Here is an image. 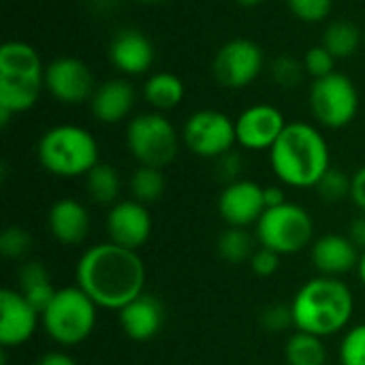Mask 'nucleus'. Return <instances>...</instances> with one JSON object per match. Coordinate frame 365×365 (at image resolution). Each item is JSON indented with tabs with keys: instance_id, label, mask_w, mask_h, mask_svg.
Wrapping results in <instances>:
<instances>
[{
	"instance_id": "nucleus-1",
	"label": "nucleus",
	"mask_w": 365,
	"mask_h": 365,
	"mask_svg": "<svg viewBox=\"0 0 365 365\" xmlns=\"http://www.w3.org/2000/svg\"><path fill=\"white\" fill-rule=\"evenodd\" d=\"M77 287L105 310H122L145 289V265L137 250L113 242L90 246L75 267Z\"/></svg>"
},
{
	"instance_id": "nucleus-2",
	"label": "nucleus",
	"mask_w": 365,
	"mask_h": 365,
	"mask_svg": "<svg viewBox=\"0 0 365 365\" xmlns=\"http://www.w3.org/2000/svg\"><path fill=\"white\" fill-rule=\"evenodd\" d=\"M276 178L291 188H314L331 169V152L325 135L310 122H289L269 150Z\"/></svg>"
},
{
	"instance_id": "nucleus-3",
	"label": "nucleus",
	"mask_w": 365,
	"mask_h": 365,
	"mask_svg": "<svg viewBox=\"0 0 365 365\" xmlns=\"http://www.w3.org/2000/svg\"><path fill=\"white\" fill-rule=\"evenodd\" d=\"M291 310L297 331L327 338L346 329L353 319L355 299L340 278L317 276L295 293Z\"/></svg>"
},
{
	"instance_id": "nucleus-4",
	"label": "nucleus",
	"mask_w": 365,
	"mask_h": 365,
	"mask_svg": "<svg viewBox=\"0 0 365 365\" xmlns=\"http://www.w3.org/2000/svg\"><path fill=\"white\" fill-rule=\"evenodd\" d=\"M45 90V62L34 45L11 38L0 47V124L30 111Z\"/></svg>"
},
{
	"instance_id": "nucleus-5",
	"label": "nucleus",
	"mask_w": 365,
	"mask_h": 365,
	"mask_svg": "<svg viewBox=\"0 0 365 365\" xmlns=\"http://www.w3.org/2000/svg\"><path fill=\"white\" fill-rule=\"evenodd\" d=\"M38 165L56 178H86L101 163L96 137L79 124H56L36 143Z\"/></svg>"
},
{
	"instance_id": "nucleus-6",
	"label": "nucleus",
	"mask_w": 365,
	"mask_h": 365,
	"mask_svg": "<svg viewBox=\"0 0 365 365\" xmlns=\"http://www.w3.org/2000/svg\"><path fill=\"white\" fill-rule=\"evenodd\" d=\"M96 304L79 289H58L47 308L41 312V325L49 340L60 346H77L86 342L96 325Z\"/></svg>"
},
{
	"instance_id": "nucleus-7",
	"label": "nucleus",
	"mask_w": 365,
	"mask_h": 365,
	"mask_svg": "<svg viewBox=\"0 0 365 365\" xmlns=\"http://www.w3.org/2000/svg\"><path fill=\"white\" fill-rule=\"evenodd\" d=\"M182 145V135L160 111H143L126 124V148L139 165L165 169L171 165Z\"/></svg>"
},
{
	"instance_id": "nucleus-8",
	"label": "nucleus",
	"mask_w": 365,
	"mask_h": 365,
	"mask_svg": "<svg viewBox=\"0 0 365 365\" xmlns=\"http://www.w3.org/2000/svg\"><path fill=\"white\" fill-rule=\"evenodd\" d=\"M308 107L319 126L329 130L346 128L355 122L361 96L357 83L346 73H331L321 79H312L308 90Z\"/></svg>"
},
{
	"instance_id": "nucleus-9",
	"label": "nucleus",
	"mask_w": 365,
	"mask_h": 365,
	"mask_svg": "<svg viewBox=\"0 0 365 365\" xmlns=\"http://www.w3.org/2000/svg\"><path fill=\"white\" fill-rule=\"evenodd\" d=\"M255 227L259 246L269 248L280 257L306 250L314 235V222L308 210L291 201L267 207Z\"/></svg>"
},
{
	"instance_id": "nucleus-10",
	"label": "nucleus",
	"mask_w": 365,
	"mask_h": 365,
	"mask_svg": "<svg viewBox=\"0 0 365 365\" xmlns=\"http://www.w3.org/2000/svg\"><path fill=\"white\" fill-rule=\"evenodd\" d=\"M267 60L263 47L246 36L229 38L218 47L212 60V75L225 90H246L265 71Z\"/></svg>"
},
{
	"instance_id": "nucleus-11",
	"label": "nucleus",
	"mask_w": 365,
	"mask_h": 365,
	"mask_svg": "<svg viewBox=\"0 0 365 365\" xmlns=\"http://www.w3.org/2000/svg\"><path fill=\"white\" fill-rule=\"evenodd\" d=\"M182 143L199 158L216 160L235 150V120L220 109H197L182 124Z\"/></svg>"
},
{
	"instance_id": "nucleus-12",
	"label": "nucleus",
	"mask_w": 365,
	"mask_h": 365,
	"mask_svg": "<svg viewBox=\"0 0 365 365\" xmlns=\"http://www.w3.org/2000/svg\"><path fill=\"white\" fill-rule=\"evenodd\" d=\"M96 86L92 68L77 56H58L45 64V92L60 105L90 103Z\"/></svg>"
},
{
	"instance_id": "nucleus-13",
	"label": "nucleus",
	"mask_w": 365,
	"mask_h": 365,
	"mask_svg": "<svg viewBox=\"0 0 365 365\" xmlns=\"http://www.w3.org/2000/svg\"><path fill=\"white\" fill-rule=\"evenodd\" d=\"M284 113L272 103H255L235 118L237 145L248 152H269L287 128Z\"/></svg>"
},
{
	"instance_id": "nucleus-14",
	"label": "nucleus",
	"mask_w": 365,
	"mask_h": 365,
	"mask_svg": "<svg viewBox=\"0 0 365 365\" xmlns=\"http://www.w3.org/2000/svg\"><path fill=\"white\" fill-rule=\"evenodd\" d=\"M107 56L111 66L122 77H141L148 75L156 62V47L154 41L135 26H124L115 30L109 41Z\"/></svg>"
},
{
	"instance_id": "nucleus-15",
	"label": "nucleus",
	"mask_w": 365,
	"mask_h": 365,
	"mask_svg": "<svg viewBox=\"0 0 365 365\" xmlns=\"http://www.w3.org/2000/svg\"><path fill=\"white\" fill-rule=\"evenodd\" d=\"M265 210V188L252 180L231 182L218 197V214L229 227L246 229L257 225Z\"/></svg>"
},
{
	"instance_id": "nucleus-16",
	"label": "nucleus",
	"mask_w": 365,
	"mask_h": 365,
	"mask_svg": "<svg viewBox=\"0 0 365 365\" xmlns=\"http://www.w3.org/2000/svg\"><path fill=\"white\" fill-rule=\"evenodd\" d=\"M107 235L109 242L122 248L139 250L152 235V214L148 205L135 199H124L111 205L107 212Z\"/></svg>"
},
{
	"instance_id": "nucleus-17",
	"label": "nucleus",
	"mask_w": 365,
	"mask_h": 365,
	"mask_svg": "<svg viewBox=\"0 0 365 365\" xmlns=\"http://www.w3.org/2000/svg\"><path fill=\"white\" fill-rule=\"evenodd\" d=\"M38 323H41V314L19 291L13 289L0 291V344L2 346L11 349V346L26 344L34 336Z\"/></svg>"
},
{
	"instance_id": "nucleus-18",
	"label": "nucleus",
	"mask_w": 365,
	"mask_h": 365,
	"mask_svg": "<svg viewBox=\"0 0 365 365\" xmlns=\"http://www.w3.org/2000/svg\"><path fill=\"white\" fill-rule=\"evenodd\" d=\"M88 105L101 124H120L130 118L137 105V90L128 77H111L96 86Z\"/></svg>"
},
{
	"instance_id": "nucleus-19",
	"label": "nucleus",
	"mask_w": 365,
	"mask_h": 365,
	"mask_svg": "<svg viewBox=\"0 0 365 365\" xmlns=\"http://www.w3.org/2000/svg\"><path fill=\"white\" fill-rule=\"evenodd\" d=\"M118 321L130 340L148 342L156 338L165 325V306L158 297L141 293L122 310H118Z\"/></svg>"
},
{
	"instance_id": "nucleus-20",
	"label": "nucleus",
	"mask_w": 365,
	"mask_h": 365,
	"mask_svg": "<svg viewBox=\"0 0 365 365\" xmlns=\"http://www.w3.org/2000/svg\"><path fill=\"white\" fill-rule=\"evenodd\" d=\"M310 257L319 274L329 276V278H340L349 274L351 269L359 265V259H361L359 248L351 242V237L338 235V233L319 237L312 244Z\"/></svg>"
},
{
	"instance_id": "nucleus-21",
	"label": "nucleus",
	"mask_w": 365,
	"mask_h": 365,
	"mask_svg": "<svg viewBox=\"0 0 365 365\" xmlns=\"http://www.w3.org/2000/svg\"><path fill=\"white\" fill-rule=\"evenodd\" d=\"M47 229L56 242L64 246H79L90 233V214L77 199H58L47 212Z\"/></svg>"
},
{
	"instance_id": "nucleus-22",
	"label": "nucleus",
	"mask_w": 365,
	"mask_h": 365,
	"mask_svg": "<svg viewBox=\"0 0 365 365\" xmlns=\"http://www.w3.org/2000/svg\"><path fill=\"white\" fill-rule=\"evenodd\" d=\"M143 101L152 107V111H173L186 98V83L180 75L171 71H156L145 77L141 88Z\"/></svg>"
},
{
	"instance_id": "nucleus-23",
	"label": "nucleus",
	"mask_w": 365,
	"mask_h": 365,
	"mask_svg": "<svg viewBox=\"0 0 365 365\" xmlns=\"http://www.w3.org/2000/svg\"><path fill=\"white\" fill-rule=\"evenodd\" d=\"M364 43V28H359L355 21H351L346 17H338V19L327 21L323 36H321V45L325 49H329V53L336 60L353 58Z\"/></svg>"
},
{
	"instance_id": "nucleus-24",
	"label": "nucleus",
	"mask_w": 365,
	"mask_h": 365,
	"mask_svg": "<svg viewBox=\"0 0 365 365\" xmlns=\"http://www.w3.org/2000/svg\"><path fill=\"white\" fill-rule=\"evenodd\" d=\"M56 291L58 289H53V284H51L49 269L41 261H28L21 265V269H19V293L36 308L38 314L47 308V304L51 302Z\"/></svg>"
},
{
	"instance_id": "nucleus-25",
	"label": "nucleus",
	"mask_w": 365,
	"mask_h": 365,
	"mask_svg": "<svg viewBox=\"0 0 365 365\" xmlns=\"http://www.w3.org/2000/svg\"><path fill=\"white\" fill-rule=\"evenodd\" d=\"M122 190L120 173L109 163H98L86 175V192L98 205H115Z\"/></svg>"
},
{
	"instance_id": "nucleus-26",
	"label": "nucleus",
	"mask_w": 365,
	"mask_h": 365,
	"mask_svg": "<svg viewBox=\"0 0 365 365\" xmlns=\"http://www.w3.org/2000/svg\"><path fill=\"white\" fill-rule=\"evenodd\" d=\"M284 359L289 365H327V349L323 338L295 331L284 346Z\"/></svg>"
},
{
	"instance_id": "nucleus-27",
	"label": "nucleus",
	"mask_w": 365,
	"mask_h": 365,
	"mask_svg": "<svg viewBox=\"0 0 365 365\" xmlns=\"http://www.w3.org/2000/svg\"><path fill=\"white\" fill-rule=\"evenodd\" d=\"M165 188H167V180H165L163 169H158V167L139 165L130 173L128 190H130L133 199L139 201V203H143V205H150V203L160 201L163 195H165Z\"/></svg>"
},
{
	"instance_id": "nucleus-28",
	"label": "nucleus",
	"mask_w": 365,
	"mask_h": 365,
	"mask_svg": "<svg viewBox=\"0 0 365 365\" xmlns=\"http://www.w3.org/2000/svg\"><path fill=\"white\" fill-rule=\"evenodd\" d=\"M216 252H218V257L222 261H227L231 265L246 263L255 255V242H252V237H250V233L246 229L229 227L227 231H222L218 235Z\"/></svg>"
},
{
	"instance_id": "nucleus-29",
	"label": "nucleus",
	"mask_w": 365,
	"mask_h": 365,
	"mask_svg": "<svg viewBox=\"0 0 365 365\" xmlns=\"http://www.w3.org/2000/svg\"><path fill=\"white\" fill-rule=\"evenodd\" d=\"M269 77L274 79V83L282 90H295L304 83L306 79V68L304 62L291 53H280L269 62Z\"/></svg>"
},
{
	"instance_id": "nucleus-30",
	"label": "nucleus",
	"mask_w": 365,
	"mask_h": 365,
	"mask_svg": "<svg viewBox=\"0 0 365 365\" xmlns=\"http://www.w3.org/2000/svg\"><path fill=\"white\" fill-rule=\"evenodd\" d=\"M351 186H353V175H346L340 169H329L319 184L314 186V190L319 192V197L327 203H338L342 199H351Z\"/></svg>"
},
{
	"instance_id": "nucleus-31",
	"label": "nucleus",
	"mask_w": 365,
	"mask_h": 365,
	"mask_svg": "<svg viewBox=\"0 0 365 365\" xmlns=\"http://www.w3.org/2000/svg\"><path fill=\"white\" fill-rule=\"evenodd\" d=\"M32 250V235L24 227H6L0 235V252L11 261H21Z\"/></svg>"
},
{
	"instance_id": "nucleus-32",
	"label": "nucleus",
	"mask_w": 365,
	"mask_h": 365,
	"mask_svg": "<svg viewBox=\"0 0 365 365\" xmlns=\"http://www.w3.org/2000/svg\"><path fill=\"white\" fill-rule=\"evenodd\" d=\"M291 15L304 24H323L334 9V0H284Z\"/></svg>"
},
{
	"instance_id": "nucleus-33",
	"label": "nucleus",
	"mask_w": 365,
	"mask_h": 365,
	"mask_svg": "<svg viewBox=\"0 0 365 365\" xmlns=\"http://www.w3.org/2000/svg\"><path fill=\"white\" fill-rule=\"evenodd\" d=\"M340 365H365V323L351 327L342 338Z\"/></svg>"
},
{
	"instance_id": "nucleus-34",
	"label": "nucleus",
	"mask_w": 365,
	"mask_h": 365,
	"mask_svg": "<svg viewBox=\"0 0 365 365\" xmlns=\"http://www.w3.org/2000/svg\"><path fill=\"white\" fill-rule=\"evenodd\" d=\"M302 62H304L306 73H308L312 79H321V77H327V75L336 73V58H334V56L329 53V49H325L321 43H319V45H312V47L304 53Z\"/></svg>"
},
{
	"instance_id": "nucleus-35",
	"label": "nucleus",
	"mask_w": 365,
	"mask_h": 365,
	"mask_svg": "<svg viewBox=\"0 0 365 365\" xmlns=\"http://www.w3.org/2000/svg\"><path fill=\"white\" fill-rule=\"evenodd\" d=\"M261 325H263L267 331H276V334L287 331L289 327H295L291 306H284V304L267 306V308L261 312Z\"/></svg>"
},
{
	"instance_id": "nucleus-36",
	"label": "nucleus",
	"mask_w": 365,
	"mask_h": 365,
	"mask_svg": "<svg viewBox=\"0 0 365 365\" xmlns=\"http://www.w3.org/2000/svg\"><path fill=\"white\" fill-rule=\"evenodd\" d=\"M248 263H250L252 274H257L259 278H269L280 267V255L274 252V250H269V248H263L261 246V248L255 250V255L250 257Z\"/></svg>"
},
{
	"instance_id": "nucleus-37",
	"label": "nucleus",
	"mask_w": 365,
	"mask_h": 365,
	"mask_svg": "<svg viewBox=\"0 0 365 365\" xmlns=\"http://www.w3.org/2000/svg\"><path fill=\"white\" fill-rule=\"evenodd\" d=\"M216 163V175L225 182V184H231V182H237L242 180V169H244V163H242V156L231 150L227 154H222L220 158L214 160Z\"/></svg>"
},
{
	"instance_id": "nucleus-38",
	"label": "nucleus",
	"mask_w": 365,
	"mask_h": 365,
	"mask_svg": "<svg viewBox=\"0 0 365 365\" xmlns=\"http://www.w3.org/2000/svg\"><path fill=\"white\" fill-rule=\"evenodd\" d=\"M351 201L365 214V165L353 173V186H351Z\"/></svg>"
},
{
	"instance_id": "nucleus-39",
	"label": "nucleus",
	"mask_w": 365,
	"mask_h": 365,
	"mask_svg": "<svg viewBox=\"0 0 365 365\" xmlns=\"http://www.w3.org/2000/svg\"><path fill=\"white\" fill-rule=\"evenodd\" d=\"M349 237H351V242L365 252V214L361 212L353 222H351V231H349Z\"/></svg>"
},
{
	"instance_id": "nucleus-40",
	"label": "nucleus",
	"mask_w": 365,
	"mask_h": 365,
	"mask_svg": "<svg viewBox=\"0 0 365 365\" xmlns=\"http://www.w3.org/2000/svg\"><path fill=\"white\" fill-rule=\"evenodd\" d=\"M36 365H77V361L68 355V353H62V351H49L45 353Z\"/></svg>"
},
{
	"instance_id": "nucleus-41",
	"label": "nucleus",
	"mask_w": 365,
	"mask_h": 365,
	"mask_svg": "<svg viewBox=\"0 0 365 365\" xmlns=\"http://www.w3.org/2000/svg\"><path fill=\"white\" fill-rule=\"evenodd\" d=\"M282 203H287L284 190L278 186H265V207H278Z\"/></svg>"
},
{
	"instance_id": "nucleus-42",
	"label": "nucleus",
	"mask_w": 365,
	"mask_h": 365,
	"mask_svg": "<svg viewBox=\"0 0 365 365\" xmlns=\"http://www.w3.org/2000/svg\"><path fill=\"white\" fill-rule=\"evenodd\" d=\"M233 2L240 4V6H244V9H255V6L263 4L265 0H233Z\"/></svg>"
},
{
	"instance_id": "nucleus-43",
	"label": "nucleus",
	"mask_w": 365,
	"mask_h": 365,
	"mask_svg": "<svg viewBox=\"0 0 365 365\" xmlns=\"http://www.w3.org/2000/svg\"><path fill=\"white\" fill-rule=\"evenodd\" d=\"M357 272H359V280H361V284L365 287V252H361V259H359Z\"/></svg>"
},
{
	"instance_id": "nucleus-44",
	"label": "nucleus",
	"mask_w": 365,
	"mask_h": 365,
	"mask_svg": "<svg viewBox=\"0 0 365 365\" xmlns=\"http://www.w3.org/2000/svg\"><path fill=\"white\" fill-rule=\"evenodd\" d=\"M133 2H139V4H158L163 0H133Z\"/></svg>"
},
{
	"instance_id": "nucleus-45",
	"label": "nucleus",
	"mask_w": 365,
	"mask_h": 365,
	"mask_svg": "<svg viewBox=\"0 0 365 365\" xmlns=\"http://www.w3.org/2000/svg\"><path fill=\"white\" fill-rule=\"evenodd\" d=\"M364 36H365V28H364Z\"/></svg>"
}]
</instances>
